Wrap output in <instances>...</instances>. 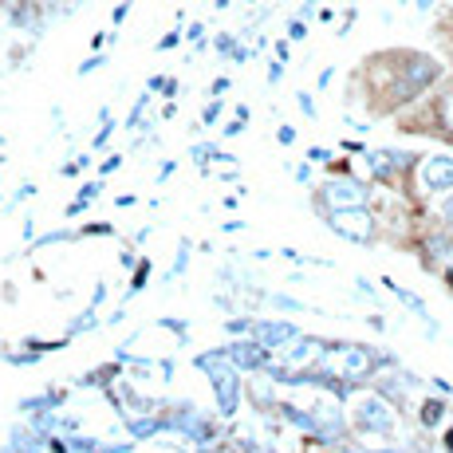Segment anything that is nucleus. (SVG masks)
<instances>
[{
	"mask_svg": "<svg viewBox=\"0 0 453 453\" xmlns=\"http://www.w3.org/2000/svg\"><path fill=\"white\" fill-rule=\"evenodd\" d=\"M284 80V64L276 59V64H268V83H280Z\"/></svg>",
	"mask_w": 453,
	"mask_h": 453,
	"instance_id": "2f4dec72",
	"label": "nucleus"
},
{
	"mask_svg": "<svg viewBox=\"0 0 453 453\" xmlns=\"http://www.w3.org/2000/svg\"><path fill=\"white\" fill-rule=\"evenodd\" d=\"M40 355L36 351H24V355H8V363H16V367H32V363H36Z\"/></svg>",
	"mask_w": 453,
	"mask_h": 453,
	"instance_id": "c85d7f7f",
	"label": "nucleus"
},
{
	"mask_svg": "<svg viewBox=\"0 0 453 453\" xmlns=\"http://www.w3.org/2000/svg\"><path fill=\"white\" fill-rule=\"evenodd\" d=\"M178 43H181V32L173 28V32H165V36L158 40V51H170V48H178Z\"/></svg>",
	"mask_w": 453,
	"mask_h": 453,
	"instance_id": "bb28decb",
	"label": "nucleus"
},
{
	"mask_svg": "<svg viewBox=\"0 0 453 453\" xmlns=\"http://www.w3.org/2000/svg\"><path fill=\"white\" fill-rule=\"evenodd\" d=\"M418 178H422L426 194H446V189H453V158L438 154V158L418 162Z\"/></svg>",
	"mask_w": 453,
	"mask_h": 453,
	"instance_id": "423d86ee",
	"label": "nucleus"
},
{
	"mask_svg": "<svg viewBox=\"0 0 453 453\" xmlns=\"http://www.w3.org/2000/svg\"><path fill=\"white\" fill-rule=\"evenodd\" d=\"M95 324H99V319H95V308H87L83 316H75V319H72V327H67V335H80V331H91Z\"/></svg>",
	"mask_w": 453,
	"mask_h": 453,
	"instance_id": "2eb2a0df",
	"label": "nucleus"
},
{
	"mask_svg": "<svg viewBox=\"0 0 453 453\" xmlns=\"http://www.w3.org/2000/svg\"><path fill=\"white\" fill-rule=\"evenodd\" d=\"M186 36H189V40H202V36H205V28H202V24H189Z\"/></svg>",
	"mask_w": 453,
	"mask_h": 453,
	"instance_id": "79ce46f5",
	"label": "nucleus"
},
{
	"mask_svg": "<svg viewBox=\"0 0 453 453\" xmlns=\"http://www.w3.org/2000/svg\"><path fill=\"white\" fill-rule=\"evenodd\" d=\"M217 119H221V99H213V103H209V107L202 111V127H213Z\"/></svg>",
	"mask_w": 453,
	"mask_h": 453,
	"instance_id": "4be33fe9",
	"label": "nucleus"
},
{
	"mask_svg": "<svg viewBox=\"0 0 453 453\" xmlns=\"http://www.w3.org/2000/svg\"><path fill=\"white\" fill-rule=\"evenodd\" d=\"M87 237H107V233H111V225H87Z\"/></svg>",
	"mask_w": 453,
	"mask_h": 453,
	"instance_id": "f704fd0d",
	"label": "nucleus"
},
{
	"mask_svg": "<svg viewBox=\"0 0 453 453\" xmlns=\"http://www.w3.org/2000/svg\"><path fill=\"white\" fill-rule=\"evenodd\" d=\"M233 43H237V40H233L229 32H225V36H217V51H225V56H229V48H233Z\"/></svg>",
	"mask_w": 453,
	"mask_h": 453,
	"instance_id": "c9c22d12",
	"label": "nucleus"
},
{
	"mask_svg": "<svg viewBox=\"0 0 453 453\" xmlns=\"http://www.w3.org/2000/svg\"><path fill=\"white\" fill-rule=\"evenodd\" d=\"M59 403H64V395H59V390H51V395H40V398H24L20 411L24 414H43V411H56Z\"/></svg>",
	"mask_w": 453,
	"mask_h": 453,
	"instance_id": "9d476101",
	"label": "nucleus"
},
{
	"mask_svg": "<svg viewBox=\"0 0 453 453\" xmlns=\"http://www.w3.org/2000/svg\"><path fill=\"white\" fill-rule=\"evenodd\" d=\"M335 453H347V449H335Z\"/></svg>",
	"mask_w": 453,
	"mask_h": 453,
	"instance_id": "8fccbe9b",
	"label": "nucleus"
},
{
	"mask_svg": "<svg viewBox=\"0 0 453 453\" xmlns=\"http://www.w3.org/2000/svg\"><path fill=\"white\" fill-rule=\"evenodd\" d=\"M197 367L209 371V382H213V390H217L221 414H237V406H241V371L225 359V351L197 355Z\"/></svg>",
	"mask_w": 453,
	"mask_h": 453,
	"instance_id": "f257e3e1",
	"label": "nucleus"
},
{
	"mask_svg": "<svg viewBox=\"0 0 453 453\" xmlns=\"http://www.w3.org/2000/svg\"><path fill=\"white\" fill-rule=\"evenodd\" d=\"M225 91H229V80H225V75H221V80H213V87H209V95H213V99H221Z\"/></svg>",
	"mask_w": 453,
	"mask_h": 453,
	"instance_id": "72a5a7b5",
	"label": "nucleus"
},
{
	"mask_svg": "<svg viewBox=\"0 0 453 453\" xmlns=\"http://www.w3.org/2000/svg\"><path fill=\"white\" fill-rule=\"evenodd\" d=\"M186 260H189V245H181V252H178V260H173V268H170V276L178 280L181 273H186Z\"/></svg>",
	"mask_w": 453,
	"mask_h": 453,
	"instance_id": "b1692460",
	"label": "nucleus"
},
{
	"mask_svg": "<svg viewBox=\"0 0 453 453\" xmlns=\"http://www.w3.org/2000/svg\"><path fill=\"white\" fill-rule=\"evenodd\" d=\"M249 4H257V0H249Z\"/></svg>",
	"mask_w": 453,
	"mask_h": 453,
	"instance_id": "3c124183",
	"label": "nucleus"
},
{
	"mask_svg": "<svg viewBox=\"0 0 453 453\" xmlns=\"http://www.w3.org/2000/svg\"><path fill=\"white\" fill-rule=\"evenodd\" d=\"M119 165H123V158H119V154H111V158H107V162H103V173H115V170H119Z\"/></svg>",
	"mask_w": 453,
	"mask_h": 453,
	"instance_id": "4c0bfd02",
	"label": "nucleus"
},
{
	"mask_svg": "<svg viewBox=\"0 0 453 453\" xmlns=\"http://www.w3.org/2000/svg\"><path fill=\"white\" fill-rule=\"evenodd\" d=\"M296 103H300V111H303V115H308V119H316V103H311V95H308V91H300V95H296Z\"/></svg>",
	"mask_w": 453,
	"mask_h": 453,
	"instance_id": "a878e982",
	"label": "nucleus"
},
{
	"mask_svg": "<svg viewBox=\"0 0 453 453\" xmlns=\"http://www.w3.org/2000/svg\"><path fill=\"white\" fill-rule=\"evenodd\" d=\"M374 453H395V449H374Z\"/></svg>",
	"mask_w": 453,
	"mask_h": 453,
	"instance_id": "09e8293b",
	"label": "nucleus"
},
{
	"mask_svg": "<svg viewBox=\"0 0 453 453\" xmlns=\"http://www.w3.org/2000/svg\"><path fill=\"white\" fill-rule=\"evenodd\" d=\"M280 142H284V146L296 142V130H292V127H280Z\"/></svg>",
	"mask_w": 453,
	"mask_h": 453,
	"instance_id": "a19ab883",
	"label": "nucleus"
},
{
	"mask_svg": "<svg viewBox=\"0 0 453 453\" xmlns=\"http://www.w3.org/2000/svg\"><path fill=\"white\" fill-rule=\"evenodd\" d=\"M95 449H99V441L95 438H72L67 441V453H95Z\"/></svg>",
	"mask_w": 453,
	"mask_h": 453,
	"instance_id": "a211bd4d",
	"label": "nucleus"
},
{
	"mask_svg": "<svg viewBox=\"0 0 453 453\" xmlns=\"http://www.w3.org/2000/svg\"><path fill=\"white\" fill-rule=\"evenodd\" d=\"M387 292H395V296H398V300H403V303H406V308H411V311H414V316H426V303H422V300H418V296H414V292L398 288V284H395V280H387Z\"/></svg>",
	"mask_w": 453,
	"mask_h": 453,
	"instance_id": "f8f14e48",
	"label": "nucleus"
},
{
	"mask_svg": "<svg viewBox=\"0 0 453 453\" xmlns=\"http://www.w3.org/2000/svg\"><path fill=\"white\" fill-rule=\"evenodd\" d=\"M308 36V20H300V16H296V20L288 24V40H303Z\"/></svg>",
	"mask_w": 453,
	"mask_h": 453,
	"instance_id": "393cba45",
	"label": "nucleus"
},
{
	"mask_svg": "<svg viewBox=\"0 0 453 453\" xmlns=\"http://www.w3.org/2000/svg\"><path fill=\"white\" fill-rule=\"evenodd\" d=\"M449 288H453V268H449Z\"/></svg>",
	"mask_w": 453,
	"mask_h": 453,
	"instance_id": "de8ad7c7",
	"label": "nucleus"
},
{
	"mask_svg": "<svg viewBox=\"0 0 453 453\" xmlns=\"http://www.w3.org/2000/svg\"><path fill=\"white\" fill-rule=\"evenodd\" d=\"M150 280V260H142L138 265V273H134V280H130V292H142V284Z\"/></svg>",
	"mask_w": 453,
	"mask_h": 453,
	"instance_id": "412c9836",
	"label": "nucleus"
},
{
	"mask_svg": "<svg viewBox=\"0 0 453 453\" xmlns=\"http://www.w3.org/2000/svg\"><path fill=\"white\" fill-rule=\"evenodd\" d=\"M119 374V367H103V371H91V374H83L80 379V387H107L111 379Z\"/></svg>",
	"mask_w": 453,
	"mask_h": 453,
	"instance_id": "4468645a",
	"label": "nucleus"
},
{
	"mask_svg": "<svg viewBox=\"0 0 453 453\" xmlns=\"http://www.w3.org/2000/svg\"><path fill=\"white\" fill-rule=\"evenodd\" d=\"M252 331H257V343L265 347V351H280V347H288L296 339L292 324H252Z\"/></svg>",
	"mask_w": 453,
	"mask_h": 453,
	"instance_id": "6e6552de",
	"label": "nucleus"
},
{
	"mask_svg": "<svg viewBox=\"0 0 453 453\" xmlns=\"http://www.w3.org/2000/svg\"><path fill=\"white\" fill-rule=\"evenodd\" d=\"M441 414H446V403L441 398H426L422 411H418V418H422V426H438Z\"/></svg>",
	"mask_w": 453,
	"mask_h": 453,
	"instance_id": "9b49d317",
	"label": "nucleus"
},
{
	"mask_svg": "<svg viewBox=\"0 0 453 453\" xmlns=\"http://www.w3.org/2000/svg\"><path fill=\"white\" fill-rule=\"evenodd\" d=\"M434 4H438V0H418V8H422V12H430Z\"/></svg>",
	"mask_w": 453,
	"mask_h": 453,
	"instance_id": "c03bdc74",
	"label": "nucleus"
},
{
	"mask_svg": "<svg viewBox=\"0 0 453 453\" xmlns=\"http://www.w3.org/2000/svg\"><path fill=\"white\" fill-rule=\"evenodd\" d=\"M165 422H158V418H130V434H134V438H150V434H158Z\"/></svg>",
	"mask_w": 453,
	"mask_h": 453,
	"instance_id": "ddd939ff",
	"label": "nucleus"
},
{
	"mask_svg": "<svg viewBox=\"0 0 453 453\" xmlns=\"http://www.w3.org/2000/svg\"><path fill=\"white\" fill-rule=\"evenodd\" d=\"M99 123H103V127H99V134H95V146H103V142L111 138V130H115V123H111V111H107V107L99 111Z\"/></svg>",
	"mask_w": 453,
	"mask_h": 453,
	"instance_id": "f3484780",
	"label": "nucleus"
},
{
	"mask_svg": "<svg viewBox=\"0 0 453 453\" xmlns=\"http://www.w3.org/2000/svg\"><path fill=\"white\" fill-rule=\"evenodd\" d=\"M150 91H162V95H178V80H165V75H154V80H150Z\"/></svg>",
	"mask_w": 453,
	"mask_h": 453,
	"instance_id": "aec40b11",
	"label": "nucleus"
},
{
	"mask_svg": "<svg viewBox=\"0 0 453 453\" xmlns=\"http://www.w3.org/2000/svg\"><path fill=\"white\" fill-rule=\"evenodd\" d=\"M296 178H300V186H303V181H311V165H300V170H296Z\"/></svg>",
	"mask_w": 453,
	"mask_h": 453,
	"instance_id": "37998d69",
	"label": "nucleus"
},
{
	"mask_svg": "<svg viewBox=\"0 0 453 453\" xmlns=\"http://www.w3.org/2000/svg\"><path fill=\"white\" fill-rule=\"evenodd\" d=\"M245 127H249V107H237V119H233V123L225 127V134L233 138V134H241V130H245Z\"/></svg>",
	"mask_w": 453,
	"mask_h": 453,
	"instance_id": "6ab92c4d",
	"label": "nucleus"
},
{
	"mask_svg": "<svg viewBox=\"0 0 453 453\" xmlns=\"http://www.w3.org/2000/svg\"><path fill=\"white\" fill-rule=\"evenodd\" d=\"M327 225L339 233V237L355 241V245H367V241L374 237V217L367 205H355V209H331Z\"/></svg>",
	"mask_w": 453,
	"mask_h": 453,
	"instance_id": "7ed1b4c3",
	"label": "nucleus"
},
{
	"mask_svg": "<svg viewBox=\"0 0 453 453\" xmlns=\"http://www.w3.org/2000/svg\"><path fill=\"white\" fill-rule=\"evenodd\" d=\"M308 158H311V162H327L331 154L324 150V146H311V150H308Z\"/></svg>",
	"mask_w": 453,
	"mask_h": 453,
	"instance_id": "e433bc0d",
	"label": "nucleus"
},
{
	"mask_svg": "<svg viewBox=\"0 0 453 453\" xmlns=\"http://www.w3.org/2000/svg\"><path fill=\"white\" fill-rule=\"evenodd\" d=\"M0 142H4V138H0Z\"/></svg>",
	"mask_w": 453,
	"mask_h": 453,
	"instance_id": "603ef678",
	"label": "nucleus"
},
{
	"mask_svg": "<svg viewBox=\"0 0 453 453\" xmlns=\"http://www.w3.org/2000/svg\"><path fill=\"white\" fill-rule=\"evenodd\" d=\"M229 59H233V64H245V59H249V48H241V43H233V48H229Z\"/></svg>",
	"mask_w": 453,
	"mask_h": 453,
	"instance_id": "473e14b6",
	"label": "nucleus"
},
{
	"mask_svg": "<svg viewBox=\"0 0 453 453\" xmlns=\"http://www.w3.org/2000/svg\"><path fill=\"white\" fill-rule=\"evenodd\" d=\"M229 331L233 335H245V331H252V319H229Z\"/></svg>",
	"mask_w": 453,
	"mask_h": 453,
	"instance_id": "7c9ffc66",
	"label": "nucleus"
},
{
	"mask_svg": "<svg viewBox=\"0 0 453 453\" xmlns=\"http://www.w3.org/2000/svg\"><path fill=\"white\" fill-rule=\"evenodd\" d=\"M4 453H8V449H4Z\"/></svg>",
	"mask_w": 453,
	"mask_h": 453,
	"instance_id": "864d4df0",
	"label": "nucleus"
},
{
	"mask_svg": "<svg viewBox=\"0 0 453 453\" xmlns=\"http://www.w3.org/2000/svg\"><path fill=\"white\" fill-rule=\"evenodd\" d=\"M99 194H103V186H99V181H91V186H83V189H80V197H75V202H80V205H91Z\"/></svg>",
	"mask_w": 453,
	"mask_h": 453,
	"instance_id": "5701e85b",
	"label": "nucleus"
},
{
	"mask_svg": "<svg viewBox=\"0 0 453 453\" xmlns=\"http://www.w3.org/2000/svg\"><path fill=\"white\" fill-rule=\"evenodd\" d=\"M146 103H150V91H146V95H142V99H138V103H134V111H130V119H127V127H130V130H138V127H142V115H146Z\"/></svg>",
	"mask_w": 453,
	"mask_h": 453,
	"instance_id": "dca6fc26",
	"label": "nucleus"
},
{
	"mask_svg": "<svg viewBox=\"0 0 453 453\" xmlns=\"http://www.w3.org/2000/svg\"><path fill=\"white\" fill-rule=\"evenodd\" d=\"M59 241H72V233L67 229H56V233H48V237H40V245H59ZM36 245V249H40Z\"/></svg>",
	"mask_w": 453,
	"mask_h": 453,
	"instance_id": "cd10ccee",
	"label": "nucleus"
},
{
	"mask_svg": "<svg viewBox=\"0 0 453 453\" xmlns=\"http://www.w3.org/2000/svg\"><path fill=\"white\" fill-rule=\"evenodd\" d=\"M446 217H449V229H453V197H449V205H446Z\"/></svg>",
	"mask_w": 453,
	"mask_h": 453,
	"instance_id": "a18cd8bd",
	"label": "nucleus"
},
{
	"mask_svg": "<svg viewBox=\"0 0 453 453\" xmlns=\"http://www.w3.org/2000/svg\"><path fill=\"white\" fill-rule=\"evenodd\" d=\"M32 194H36V186H20V189L12 194V202H24V197H32Z\"/></svg>",
	"mask_w": 453,
	"mask_h": 453,
	"instance_id": "58836bf2",
	"label": "nucleus"
},
{
	"mask_svg": "<svg viewBox=\"0 0 453 453\" xmlns=\"http://www.w3.org/2000/svg\"><path fill=\"white\" fill-rule=\"evenodd\" d=\"M221 351H225V359H229L237 371H260V367H268V351L260 343H229V347H221Z\"/></svg>",
	"mask_w": 453,
	"mask_h": 453,
	"instance_id": "0eeeda50",
	"label": "nucleus"
},
{
	"mask_svg": "<svg viewBox=\"0 0 453 453\" xmlns=\"http://www.w3.org/2000/svg\"><path fill=\"white\" fill-rule=\"evenodd\" d=\"M371 186L359 178H331L324 189H319V202L327 209H355V205H367Z\"/></svg>",
	"mask_w": 453,
	"mask_h": 453,
	"instance_id": "20e7f679",
	"label": "nucleus"
},
{
	"mask_svg": "<svg viewBox=\"0 0 453 453\" xmlns=\"http://www.w3.org/2000/svg\"><path fill=\"white\" fill-rule=\"evenodd\" d=\"M127 12H130V0H127V4H119V8H115V16H111V20L123 24V20H127Z\"/></svg>",
	"mask_w": 453,
	"mask_h": 453,
	"instance_id": "ea45409f",
	"label": "nucleus"
},
{
	"mask_svg": "<svg viewBox=\"0 0 453 453\" xmlns=\"http://www.w3.org/2000/svg\"><path fill=\"white\" fill-rule=\"evenodd\" d=\"M324 339H300V343L288 351V359H284L280 371H296V367H308V363H316L319 355H324Z\"/></svg>",
	"mask_w": 453,
	"mask_h": 453,
	"instance_id": "1a4fd4ad",
	"label": "nucleus"
},
{
	"mask_svg": "<svg viewBox=\"0 0 453 453\" xmlns=\"http://www.w3.org/2000/svg\"><path fill=\"white\" fill-rule=\"evenodd\" d=\"M103 64H107V56H91V59H87V64L80 67V75H91L95 67H103Z\"/></svg>",
	"mask_w": 453,
	"mask_h": 453,
	"instance_id": "c756f323",
	"label": "nucleus"
},
{
	"mask_svg": "<svg viewBox=\"0 0 453 453\" xmlns=\"http://www.w3.org/2000/svg\"><path fill=\"white\" fill-rule=\"evenodd\" d=\"M355 422H359L363 430L390 434V430H395V406L382 403L379 395H363L359 403H355Z\"/></svg>",
	"mask_w": 453,
	"mask_h": 453,
	"instance_id": "39448f33",
	"label": "nucleus"
},
{
	"mask_svg": "<svg viewBox=\"0 0 453 453\" xmlns=\"http://www.w3.org/2000/svg\"><path fill=\"white\" fill-rule=\"evenodd\" d=\"M446 453H453V430L446 434Z\"/></svg>",
	"mask_w": 453,
	"mask_h": 453,
	"instance_id": "49530a36",
	"label": "nucleus"
},
{
	"mask_svg": "<svg viewBox=\"0 0 453 453\" xmlns=\"http://www.w3.org/2000/svg\"><path fill=\"white\" fill-rule=\"evenodd\" d=\"M319 359H324L327 367H335V363H339V374H343L347 382H359V379H367V374L374 371V355L367 351V347H359V343L324 347V355H319Z\"/></svg>",
	"mask_w": 453,
	"mask_h": 453,
	"instance_id": "f03ea898",
	"label": "nucleus"
}]
</instances>
